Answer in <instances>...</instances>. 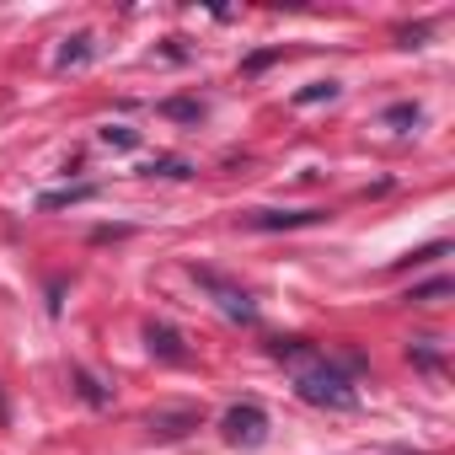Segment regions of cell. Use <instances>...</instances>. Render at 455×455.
Instances as JSON below:
<instances>
[{
  "label": "cell",
  "mask_w": 455,
  "mask_h": 455,
  "mask_svg": "<svg viewBox=\"0 0 455 455\" xmlns=\"http://www.w3.org/2000/svg\"><path fill=\"white\" fill-rule=\"evenodd\" d=\"M322 220H327V209H258V214H247L252 231H295V225H322Z\"/></svg>",
  "instance_id": "cell-3"
},
{
  "label": "cell",
  "mask_w": 455,
  "mask_h": 455,
  "mask_svg": "<svg viewBox=\"0 0 455 455\" xmlns=\"http://www.w3.org/2000/svg\"><path fill=\"white\" fill-rule=\"evenodd\" d=\"M204 423V412L198 407H156L150 418H145V428L156 434V439H182L188 428H198Z\"/></svg>",
  "instance_id": "cell-4"
},
{
  "label": "cell",
  "mask_w": 455,
  "mask_h": 455,
  "mask_svg": "<svg viewBox=\"0 0 455 455\" xmlns=\"http://www.w3.org/2000/svg\"><path fill=\"white\" fill-rule=\"evenodd\" d=\"M332 97H338V81H311L295 102H300V108H311V102H332Z\"/></svg>",
  "instance_id": "cell-9"
},
{
  "label": "cell",
  "mask_w": 455,
  "mask_h": 455,
  "mask_svg": "<svg viewBox=\"0 0 455 455\" xmlns=\"http://www.w3.org/2000/svg\"><path fill=\"white\" fill-rule=\"evenodd\" d=\"M76 380H81V396H86V402H97V407L108 402V391H102V386H97V380H92L86 370H76Z\"/></svg>",
  "instance_id": "cell-11"
},
{
  "label": "cell",
  "mask_w": 455,
  "mask_h": 455,
  "mask_svg": "<svg viewBox=\"0 0 455 455\" xmlns=\"http://www.w3.org/2000/svg\"><path fill=\"white\" fill-rule=\"evenodd\" d=\"M418 118H423L418 102H396V108H386V124H418Z\"/></svg>",
  "instance_id": "cell-10"
},
{
  "label": "cell",
  "mask_w": 455,
  "mask_h": 455,
  "mask_svg": "<svg viewBox=\"0 0 455 455\" xmlns=\"http://www.w3.org/2000/svg\"><path fill=\"white\" fill-rule=\"evenodd\" d=\"M450 290H455L450 279H434V284H412V290H407V300H412V306H434V300H444Z\"/></svg>",
  "instance_id": "cell-8"
},
{
  "label": "cell",
  "mask_w": 455,
  "mask_h": 455,
  "mask_svg": "<svg viewBox=\"0 0 455 455\" xmlns=\"http://www.w3.org/2000/svg\"><path fill=\"white\" fill-rule=\"evenodd\" d=\"M198 284L204 290H214V300L225 306V316H236V322H258V311H252V300L236 290V284H225L220 274H209V268H198Z\"/></svg>",
  "instance_id": "cell-5"
},
{
  "label": "cell",
  "mask_w": 455,
  "mask_h": 455,
  "mask_svg": "<svg viewBox=\"0 0 455 455\" xmlns=\"http://www.w3.org/2000/svg\"><path fill=\"white\" fill-rule=\"evenodd\" d=\"M145 343H150V354H156V359H172V364H182V359H188L182 332H177V327H166V322H150V327H145Z\"/></svg>",
  "instance_id": "cell-6"
},
{
  "label": "cell",
  "mask_w": 455,
  "mask_h": 455,
  "mask_svg": "<svg viewBox=\"0 0 455 455\" xmlns=\"http://www.w3.org/2000/svg\"><path fill=\"white\" fill-rule=\"evenodd\" d=\"M268 354L279 359V364H290V375H295V391L311 402V407H332V412H348V407H359V386L322 354V348H311L306 338H274L268 343Z\"/></svg>",
  "instance_id": "cell-1"
},
{
  "label": "cell",
  "mask_w": 455,
  "mask_h": 455,
  "mask_svg": "<svg viewBox=\"0 0 455 455\" xmlns=\"http://www.w3.org/2000/svg\"><path fill=\"white\" fill-rule=\"evenodd\" d=\"M81 60H86V38H76V44L60 54V65H81Z\"/></svg>",
  "instance_id": "cell-13"
},
{
  "label": "cell",
  "mask_w": 455,
  "mask_h": 455,
  "mask_svg": "<svg viewBox=\"0 0 455 455\" xmlns=\"http://www.w3.org/2000/svg\"><path fill=\"white\" fill-rule=\"evenodd\" d=\"M225 439H231L236 450H258L263 439H268V412L263 407H252V402H242V407H231L225 412Z\"/></svg>",
  "instance_id": "cell-2"
},
{
  "label": "cell",
  "mask_w": 455,
  "mask_h": 455,
  "mask_svg": "<svg viewBox=\"0 0 455 455\" xmlns=\"http://www.w3.org/2000/svg\"><path fill=\"white\" fill-rule=\"evenodd\" d=\"M102 140H108V145H134V129H124V124H113V129H102Z\"/></svg>",
  "instance_id": "cell-12"
},
{
  "label": "cell",
  "mask_w": 455,
  "mask_h": 455,
  "mask_svg": "<svg viewBox=\"0 0 455 455\" xmlns=\"http://www.w3.org/2000/svg\"><path fill=\"white\" fill-rule=\"evenodd\" d=\"M92 193H97L92 182H81V188H60V193H44V198H38V209H65V204H86Z\"/></svg>",
  "instance_id": "cell-7"
},
{
  "label": "cell",
  "mask_w": 455,
  "mask_h": 455,
  "mask_svg": "<svg viewBox=\"0 0 455 455\" xmlns=\"http://www.w3.org/2000/svg\"><path fill=\"white\" fill-rule=\"evenodd\" d=\"M172 118H198V102H166Z\"/></svg>",
  "instance_id": "cell-14"
}]
</instances>
